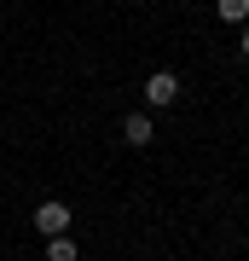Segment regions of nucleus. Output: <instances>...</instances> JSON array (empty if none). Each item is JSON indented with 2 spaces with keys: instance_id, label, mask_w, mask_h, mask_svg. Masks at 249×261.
<instances>
[{
  "instance_id": "obj_4",
  "label": "nucleus",
  "mask_w": 249,
  "mask_h": 261,
  "mask_svg": "<svg viewBox=\"0 0 249 261\" xmlns=\"http://www.w3.org/2000/svg\"><path fill=\"white\" fill-rule=\"evenodd\" d=\"M214 12H220L226 23H238V29L249 23V0H214Z\"/></svg>"
},
{
  "instance_id": "obj_2",
  "label": "nucleus",
  "mask_w": 249,
  "mask_h": 261,
  "mask_svg": "<svg viewBox=\"0 0 249 261\" xmlns=\"http://www.w3.org/2000/svg\"><path fill=\"white\" fill-rule=\"evenodd\" d=\"M145 99H151V105H174V99H180V75H174V70H157V75L145 82Z\"/></svg>"
},
{
  "instance_id": "obj_3",
  "label": "nucleus",
  "mask_w": 249,
  "mask_h": 261,
  "mask_svg": "<svg viewBox=\"0 0 249 261\" xmlns=\"http://www.w3.org/2000/svg\"><path fill=\"white\" fill-rule=\"evenodd\" d=\"M122 140H128V145H151V140H157V122H151L145 111H133L128 122H122Z\"/></svg>"
},
{
  "instance_id": "obj_1",
  "label": "nucleus",
  "mask_w": 249,
  "mask_h": 261,
  "mask_svg": "<svg viewBox=\"0 0 249 261\" xmlns=\"http://www.w3.org/2000/svg\"><path fill=\"white\" fill-rule=\"evenodd\" d=\"M35 232H46V238H64V232H70V203L46 197V203L35 209Z\"/></svg>"
},
{
  "instance_id": "obj_6",
  "label": "nucleus",
  "mask_w": 249,
  "mask_h": 261,
  "mask_svg": "<svg viewBox=\"0 0 249 261\" xmlns=\"http://www.w3.org/2000/svg\"><path fill=\"white\" fill-rule=\"evenodd\" d=\"M238 47H243V58H249V23H243V35H238Z\"/></svg>"
},
{
  "instance_id": "obj_5",
  "label": "nucleus",
  "mask_w": 249,
  "mask_h": 261,
  "mask_svg": "<svg viewBox=\"0 0 249 261\" xmlns=\"http://www.w3.org/2000/svg\"><path fill=\"white\" fill-rule=\"evenodd\" d=\"M46 261H81V250L70 244V232L64 238H46Z\"/></svg>"
}]
</instances>
